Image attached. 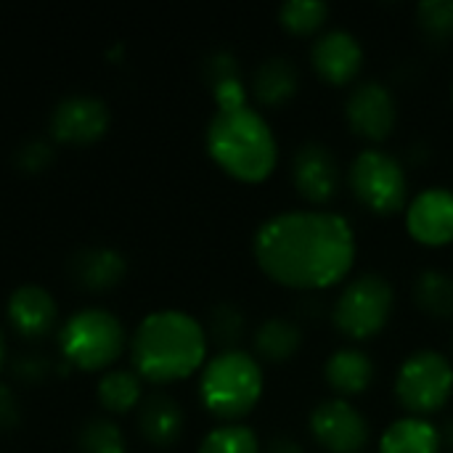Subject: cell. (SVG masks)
Masks as SVG:
<instances>
[{"label": "cell", "mask_w": 453, "mask_h": 453, "mask_svg": "<svg viewBox=\"0 0 453 453\" xmlns=\"http://www.w3.org/2000/svg\"><path fill=\"white\" fill-rule=\"evenodd\" d=\"M252 252L271 281L313 292L348 276L356 260V234L334 212L292 210L260 223Z\"/></svg>", "instance_id": "obj_1"}, {"label": "cell", "mask_w": 453, "mask_h": 453, "mask_svg": "<svg viewBox=\"0 0 453 453\" xmlns=\"http://www.w3.org/2000/svg\"><path fill=\"white\" fill-rule=\"evenodd\" d=\"M207 345V332L194 316L154 311L138 324L130 340L133 372L154 385L186 380L204 366Z\"/></svg>", "instance_id": "obj_2"}, {"label": "cell", "mask_w": 453, "mask_h": 453, "mask_svg": "<svg viewBox=\"0 0 453 453\" xmlns=\"http://www.w3.org/2000/svg\"><path fill=\"white\" fill-rule=\"evenodd\" d=\"M207 151L223 173L242 183L265 180L279 162V143L268 119L247 104L212 114Z\"/></svg>", "instance_id": "obj_3"}, {"label": "cell", "mask_w": 453, "mask_h": 453, "mask_svg": "<svg viewBox=\"0 0 453 453\" xmlns=\"http://www.w3.org/2000/svg\"><path fill=\"white\" fill-rule=\"evenodd\" d=\"M263 395V369L247 350H223L202 366L199 398L204 409L226 422L247 417Z\"/></svg>", "instance_id": "obj_4"}, {"label": "cell", "mask_w": 453, "mask_h": 453, "mask_svg": "<svg viewBox=\"0 0 453 453\" xmlns=\"http://www.w3.org/2000/svg\"><path fill=\"white\" fill-rule=\"evenodd\" d=\"M125 342L122 321L106 308H82L72 313L58 332L64 361L82 372H101L111 366L122 356Z\"/></svg>", "instance_id": "obj_5"}, {"label": "cell", "mask_w": 453, "mask_h": 453, "mask_svg": "<svg viewBox=\"0 0 453 453\" xmlns=\"http://www.w3.org/2000/svg\"><path fill=\"white\" fill-rule=\"evenodd\" d=\"M395 292L382 273H361L345 284L332 308L334 326L350 340H369L385 329Z\"/></svg>", "instance_id": "obj_6"}, {"label": "cell", "mask_w": 453, "mask_h": 453, "mask_svg": "<svg viewBox=\"0 0 453 453\" xmlns=\"http://www.w3.org/2000/svg\"><path fill=\"white\" fill-rule=\"evenodd\" d=\"M348 183L356 199L377 215H393L409 207L406 167L382 149L361 151L348 170Z\"/></svg>", "instance_id": "obj_7"}, {"label": "cell", "mask_w": 453, "mask_h": 453, "mask_svg": "<svg viewBox=\"0 0 453 453\" xmlns=\"http://www.w3.org/2000/svg\"><path fill=\"white\" fill-rule=\"evenodd\" d=\"M453 395V364L438 350L411 353L395 377V398L411 417L441 411Z\"/></svg>", "instance_id": "obj_8"}, {"label": "cell", "mask_w": 453, "mask_h": 453, "mask_svg": "<svg viewBox=\"0 0 453 453\" xmlns=\"http://www.w3.org/2000/svg\"><path fill=\"white\" fill-rule=\"evenodd\" d=\"M345 119L356 135L366 141H385L395 130L398 106L393 90L380 80L358 82L345 101Z\"/></svg>", "instance_id": "obj_9"}, {"label": "cell", "mask_w": 453, "mask_h": 453, "mask_svg": "<svg viewBox=\"0 0 453 453\" xmlns=\"http://www.w3.org/2000/svg\"><path fill=\"white\" fill-rule=\"evenodd\" d=\"M311 433L329 453H361L369 441L364 414L345 398L321 401L311 414Z\"/></svg>", "instance_id": "obj_10"}, {"label": "cell", "mask_w": 453, "mask_h": 453, "mask_svg": "<svg viewBox=\"0 0 453 453\" xmlns=\"http://www.w3.org/2000/svg\"><path fill=\"white\" fill-rule=\"evenodd\" d=\"M292 183L297 194L311 204L332 202L342 183V170L332 149L319 141H308L297 146L292 157Z\"/></svg>", "instance_id": "obj_11"}, {"label": "cell", "mask_w": 453, "mask_h": 453, "mask_svg": "<svg viewBox=\"0 0 453 453\" xmlns=\"http://www.w3.org/2000/svg\"><path fill=\"white\" fill-rule=\"evenodd\" d=\"M109 127V109L96 96H69L50 114V133L69 146H88Z\"/></svg>", "instance_id": "obj_12"}, {"label": "cell", "mask_w": 453, "mask_h": 453, "mask_svg": "<svg viewBox=\"0 0 453 453\" xmlns=\"http://www.w3.org/2000/svg\"><path fill=\"white\" fill-rule=\"evenodd\" d=\"M406 228L411 239L427 247H443L453 242V191L425 188L406 207Z\"/></svg>", "instance_id": "obj_13"}, {"label": "cell", "mask_w": 453, "mask_h": 453, "mask_svg": "<svg viewBox=\"0 0 453 453\" xmlns=\"http://www.w3.org/2000/svg\"><path fill=\"white\" fill-rule=\"evenodd\" d=\"M311 64L316 74L329 85H348L364 66V48L348 29H326L311 48Z\"/></svg>", "instance_id": "obj_14"}, {"label": "cell", "mask_w": 453, "mask_h": 453, "mask_svg": "<svg viewBox=\"0 0 453 453\" xmlns=\"http://www.w3.org/2000/svg\"><path fill=\"white\" fill-rule=\"evenodd\" d=\"M58 308L48 289L37 284H24L8 297V321L13 332L24 340H42L56 326Z\"/></svg>", "instance_id": "obj_15"}, {"label": "cell", "mask_w": 453, "mask_h": 453, "mask_svg": "<svg viewBox=\"0 0 453 453\" xmlns=\"http://www.w3.org/2000/svg\"><path fill=\"white\" fill-rule=\"evenodd\" d=\"M183 425H186L183 409L170 395L157 393L143 398L138 406V430L143 441L151 443L154 449L175 446L183 435Z\"/></svg>", "instance_id": "obj_16"}, {"label": "cell", "mask_w": 453, "mask_h": 453, "mask_svg": "<svg viewBox=\"0 0 453 453\" xmlns=\"http://www.w3.org/2000/svg\"><path fill=\"white\" fill-rule=\"evenodd\" d=\"M127 273V263L122 252L111 247H88L74 255L72 260V276L80 287L90 292H104L117 287Z\"/></svg>", "instance_id": "obj_17"}, {"label": "cell", "mask_w": 453, "mask_h": 453, "mask_svg": "<svg viewBox=\"0 0 453 453\" xmlns=\"http://www.w3.org/2000/svg\"><path fill=\"white\" fill-rule=\"evenodd\" d=\"M300 88V72L292 58L287 56H271L263 64H257L252 74V96L260 106L276 109L287 104Z\"/></svg>", "instance_id": "obj_18"}, {"label": "cell", "mask_w": 453, "mask_h": 453, "mask_svg": "<svg viewBox=\"0 0 453 453\" xmlns=\"http://www.w3.org/2000/svg\"><path fill=\"white\" fill-rule=\"evenodd\" d=\"M324 380L334 393L345 398L358 395L374 382V361L358 348H340L329 356Z\"/></svg>", "instance_id": "obj_19"}, {"label": "cell", "mask_w": 453, "mask_h": 453, "mask_svg": "<svg viewBox=\"0 0 453 453\" xmlns=\"http://www.w3.org/2000/svg\"><path fill=\"white\" fill-rule=\"evenodd\" d=\"M204 80L210 85V93L218 104V109H236L247 104V90L242 82V69L234 53L215 50L204 61Z\"/></svg>", "instance_id": "obj_20"}, {"label": "cell", "mask_w": 453, "mask_h": 453, "mask_svg": "<svg viewBox=\"0 0 453 453\" xmlns=\"http://www.w3.org/2000/svg\"><path fill=\"white\" fill-rule=\"evenodd\" d=\"M380 453H441V433L422 417H403L382 433Z\"/></svg>", "instance_id": "obj_21"}, {"label": "cell", "mask_w": 453, "mask_h": 453, "mask_svg": "<svg viewBox=\"0 0 453 453\" xmlns=\"http://www.w3.org/2000/svg\"><path fill=\"white\" fill-rule=\"evenodd\" d=\"M252 345H255L257 358H263L268 364H287L289 358L297 356V350L303 345V332L295 321L273 316L255 329Z\"/></svg>", "instance_id": "obj_22"}, {"label": "cell", "mask_w": 453, "mask_h": 453, "mask_svg": "<svg viewBox=\"0 0 453 453\" xmlns=\"http://www.w3.org/2000/svg\"><path fill=\"white\" fill-rule=\"evenodd\" d=\"M414 303L433 319H453V276L441 268H425L414 281Z\"/></svg>", "instance_id": "obj_23"}, {"label": "cell", "mask_w": 453, "mask_h": 453, "mask_svg": "<svg viewBox=\"0 0 453 453\" xmlns=\"http://www.w3.org/2000/svg\"><path fill=\"white\" fill-rule=\"evenodd\" d=\"M143 380L130 372V369H114L106 372L96 388V395L101 401V406L111 414H125L133 411L135 406H141L143 401Z\"/></svg>", "instance_id": "obj_24"}, {"label": "cell", "mask_w": 453, "mask_h": 453, "mask_svg": "<svg viewBox=\"0 0 453 453\" xmlns=\"http://www.w3.org/2000/svg\"><path fill=\"white\" fill-rule=\"evenodd\" d=\"M204 332H207V340L220 348V353L239 350V342L247 332V316L242 308H236L231 303H220L210 311Z\"/></svg>", "instance_id": "obj_25"}, {"label": "cell", "mask_w": 453, "mask_h": 453, "mask_svg": "<svg viewBox=\"0 0 453 453\" xmlns=\"http://www.w3.org/2000/svg\"><path fill=\"white\" fill-rule=\"evenodd\" d=\"M196 453H260V441L244 425H223L204 435Z\"/></svg>", "instance_id": "obj_26"}, {"label": "cell", "mask_w": 453, "mask_h": 453, "mask_svg": "<svg viewBox=\"0 0 453 453\" xmlns=\"http://www.w3.org/2000/svg\"><path fill=\"white\" fill-rule=\"evenodd\" d=\"M329 19V5L326 3H313V0H292L279 8V21L287 27L292 35H311L324 27Z\"/></svg>", "instance_id": "obj_27"}, {"label": "cell", "mask_w": 453, "mask_h": 453, "mask_svg": "<svg viewBox=\"0 0 453 453\" xmlns=\"http://www.w3.org/2000/svg\"><path fill=\"white\" fill-rule=\"evenodd\" d=\"M80 453H127L122 430L109 419H90L80 430Z\"/></svg>", "instance_id": "obj_28"}, {"label": "cell", "mask_w": 453, "mask_h": 453, "mask_svg": "<svg viewBox=\"0 0 453 453\" xmlns=\"http://www.w3.org/2000/svg\"><path fill=\"white\" fill-rule=\"evenodd\" d=\"M417 21L427 40L446 42L453 37V0H425L417 8Z\"/></svg>", "instance_id": "obj_29"}, {"label": "cell", "mask_w": 453, "mask_h": 453, "mask_svg": "<svg viewBox=\"0 0 453 453\" xmlns=\"http://www.w3.org/2000/svg\"><path fill=\"white\" fill-rule=\"evenodd\" d=\"M53 162V149L50 143L35 138V141H27L19 151H16V165L24 170V173H42L48 165Z\"/></svg>", "instance_id": "obj_30"}, {"label": "cell", "mask_w": 453, "mask_h": 453, "mask_svg": "<svg viewBox=\"0 0 453 453\" xmlns=\"http://www.w3.org/2000/svg\"><path fill=\"white\" fill-rule=\"evenodd\" d=\"M48 369H50V361L45 356H37V353L21 356L13 364V374L24 382H42L48 377Z\"/></svg>", "instance_id": "obj_31"}, {"label": "cell", "mask_w": 453, "mask_h": 453, "mask_svg": "<svg viewBox=\"0 0 453 453\" xmlns=\"http://www.w3.org/2000/svg\"><path fill=\"white\" fill-rule=\"evenodd\" d=\"M16 419H19L16 401H13V395H11L5 388H0V430L13 427V425H16Z\"/></svg>", "instance_id": "obj_32"}, {"label": "cell", "mask_w": 453, "mask_h": 453, "mask_svg": "<svg viewBox=\"0 0 453 453\" xmlns=\"http://www.w3.org/2000/svg\"><path fill=\"white\" fill-rule=\"evenodd\" d=\"M265 453H305V451H303V446H300L295 438H289V435H279V438H273V441L268 443Z\"/></svg>", "instance_id": "obj_33"}, {"label": "cell", "mask_w": 453, "mask_h": 453, "mask_svg": "<svg viewBox=\"0 0 453 453\" xmlns=\"http://www.w3.org/2000/svg\"><path fill=\"white\" fill-rule=\"evenodd\" d=\"M438 433H441V451L453 453V419H449Z\"/></svg>", "instance_id": "obj_34"}, {"label": "cell", "mask_w": 453, "mask_h": 453, "mask_svg": "<svg viewBox=\"0 0 453 453\" xmlns=\"http://www.w3.org/2000/svg\"><path fill=\"white\" fill-rule=\"evenodd\" d=\"M5 361V337H3V329H0V366Z\"/></svg>", "instance_id": "obj_35"}, {"label": "cell", "mask_w": 453, "mask_h": 453, "mask_svg": "<svg viewBox=\"0 0 453 453\" xmlns=\"http://www.w3.org/2000/svg\"><path fill=\"white\" fill-rule=\"evenodd\" d=\"M451 96H453V85H451Z\"/></svg>", "instance_id": "obj_36"}]
</instances>
